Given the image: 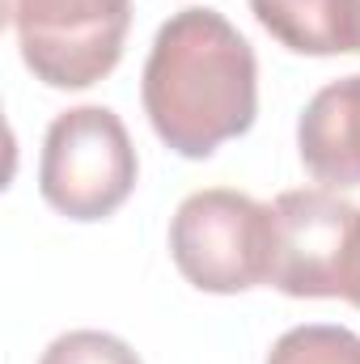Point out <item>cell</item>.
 I'll list each match as a JSON object with an SVG mask.
<instances>
[{"mask_svg":"<svg viewBox=\"0 0 360 364\" xmlns=\"http://www.w3.org/2000/svg\"><path fill=\"white\" fill-rule=\"evenodd\" d=\"M144 114L179 157H212L250 132L259 110V64L250 43L216 9L174 13L144 64Z\"/></svg>","mask_w":360,"mask_h":364,"instance_id":"6da1fadb","label":"cell"},{"mask_svg":"<svg viewBox=\"0 0 360 364\" xmlns=\"http://www.w3.org/2000/svg\"><path fill=\"white\" fill-rule=\"evenodd\" d=\"M170 255L199 292L233 296L271 284V259H275L271 203H259L229 186H208L186 195L170 220Z\"/></svg>","mask_w":360,"mask_h":364,"instance_id":"7a4b0ae2","label":"cell"},{"mask_svg":"<svg viewBox=\"0 0 360 364\" xmlns=\"http://www.w3.org/2000/svg\"><path fill=\"white\" fill-rule=\"evenodd\" d=\"M136 170L123 119L106 106H73L47 127L38 191L68 220H102L127 203Z\"/></svg>","mask_w":360,"mask_h":364,"instance_id":"3957f363","label":"cell"},{"mask_svg":"<svg viewBox=\"0 0 360 364\" xmlns=\"http://www.w3.org/2000/svg\"><path fill=\"white\" fill-rule=\"evenodd\" d=\"M26 68L51 90H90L123 55L132 0H4Z\"/></svg>","mask_w":360,"mask_h":364,"instance_id":"277c9868","label":"cell"},{"mask_svg":"<svg viewBox=\"0 0 360 364\" xmlns=\"http://www.w3.org/2000/svg\"><path fill=\"white\" fill-rule=\"evenodd\" d=\"M271 284L288 296H348L360 246V208L327 186L284 191L271 203Z\"/></svg>","mask_w":360,"mask_h":364,"instance_id":"5b68a950","label":"cell"},{"mask_svg":"<svg viewBox=\"0 0 360 364\" xmlns=\"http://www.w3.org/2000/svg\"><path fill=\"white\" fill-rule=\"evenodd\" d=\"M297 149L327 191L360 186V73L309 97L297 123Z\"/></svg>","mask_w":360,"mask_h":364,"instance_id":"8992f818","label":"cell"},{"mask_svg":"<svg viewBox=\"0 0 360 364\" xmlns=\"http://www.w3.org/2000/svg\"><path fill=\"white\" fill-rule=\"evenodd\" d=\"M250 13L297 55L360 51V0H250Z\"/></svg>","mask_w":360,"mask_h":364,"instance_id":"52a82bcc","label":"cell"},{"mask_svg":"<svg viewBox=\"0 0 360 364\" xmlns=\"http://www.w3.org/2000/svg\"><path fill=\"white\" fill-rule=\"evenodd\" d=\"M268 364H360V335L348 326H292L275 339Z\"/></svg>","mask_w":360,"mask_h":364,"instance_id":"ba28073f","label":"cell"},{"mask_svg":"<svg viewBox=\"0 0 360 364\" xmlns=\"http://www.w3.org/2000/svg\"><path fill=\"white\" fill-rule=\"evenodd\" d=\"M38 364H140V356L106 331H68L43 352Z\"/></svg>","mask_w":360,"mask_h":364,"instance_id":"9c48e42d","label":"cell"},{"mask_svg":"<svg viewBox=\"0 0 360 364\" xmlns=\"http://www.w3.org/2000/svg\"><path fill=\"white\" fill-rule=\"evenodd\" d=\"M344 301H352L360 309V246H356V267H352V284H348V296Z\"/></svg>","mask_w":360,"mask_h":364,"instance_id":"30bf717a","label":"cell"}]
</instances>
